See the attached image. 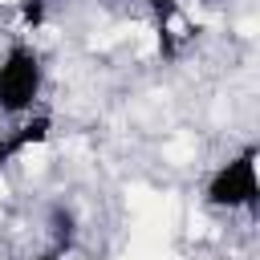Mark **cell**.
Masks as SVG:
<instances>
[{
    "label": "cell",
    "instance_id": "cell-6",
    "mask_svg": "<svg viewBox=\"0 0 260 260\" xmlns=\"http://www.w3.org/2000/svg\"><path fill=\"white\" fill-rule=\"evenodd\" d=\"M45 4H53V0H45Z\"/></svg>",
    "mask_w": 260,
    "mask_h": 260
},
{
    "label": "cell",
    "instance_id": "cell-2",
    "mask_svg": "<svg viewBox=\"0 0 260 260\" xmlns=\"http://www.w3.org/2000/svg\"><path fill=\"white\" fill-rule=\"evenodd\" d=\"M260 199V175H256V146H244L240 154H228L223 162L211 167V175L203 179V203L211 211L236 215V211H252Z\"/></svg>",
    "mask_w": 260,
    "mask_h": 260
},
{
    "label": "cell",
    "instance_id": "cell-1",
    "mask_svg": "<svg viewBox=\"0 0 260 260\" xmlns=\"http://www.w3.org/2000/svg\"><path fill=\"white\" fill-rule=\"evenodd\" d=\"M45 57L32 41H8L0 53V118H24L37 110L45 93Z\"/></svg>",
    "mask_w": 260,
    "mask_h": 260
},
{
    "label": "cell",
    "instance_id": "cell-4",
    "mask_svg": "<svg viewBox=\"0 0 260 260\" xmlns=\"http://www.w3.org/2000/svg\"><path fill=\"white\" fill-rule=\"evenodd\" d=\"M142 4H146V8L162 20V24H167L171 16H179V8H183V0H142Z\"/></svg>",
    "mask_w": 260,
    "mask_h": 260
},
{
    "label": "cell",
    "instance_id": "cell-3",
    "mask_svg": "<svg viewBox=\"0 0 260 260\" xmlns=\"http://www.w3.org/2000/svg\"><path fill=\"white\" fill-rule=\"evenodd\" d=\"M49 134H53V118L41 114V110H32V114H24V118H12V122L0 130V171L12 167V162H16L20 154H28L32 146L49 142Z\"/></svg>",
    "mask_w": 260,
    "mask_h": 260
},
{
    "label": "cell",
    "instance_id": "cell-5",
    "mask_svg": "<svg viewBox=\"0 0 260 260\" xmlns=\"http://www.w3.org/2000/svg\"><path fill=\"white\" fill-rule=\"evenodd\" d=\"M32 260H69V252H61V248H49V252H41V256H32Z\"/></svg>",
    "mask_w": 260,
    "mask_h": 260
}]
</instances>
